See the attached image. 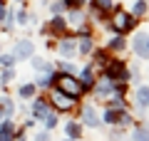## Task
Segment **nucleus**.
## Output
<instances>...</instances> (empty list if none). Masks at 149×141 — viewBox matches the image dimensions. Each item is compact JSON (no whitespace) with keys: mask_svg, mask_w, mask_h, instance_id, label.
Here are the masks:
<instances>
[{"mask_svg":"<svg viewBox=\"0 0 149 141\" xmlns=\"http://www.w3.org/2000/svg\"><path fill=\"white\" fill-rule=\"evenodd\" d=\"M60 89L67 92V97H72V99L80 97V82H74L72 77H62V79H60Z\"/></svg>","mask_w":149,"mask_h":141,"instance_id":"1","label":"nucleus"},{"mask_svg":"<svg viewBox=\"0 0 149 141\" xmlns=\"http://www.w3.org/2000/svg\"><path fill=\"white\" fill-rule=\"evenodd\" d=\"M132 42H134V52H137L142 59H147V32H144V30L137 32Z\"/></svg>","mask_w":149,"mask_h":141,"instance_id":"2","label":"nucleus"},{"mask_svg":"<svg viewBox=\"0 0 149 141\" xmlns=\"http://www.w3.org/2000/svg\"><path fill=\"white\" fill-rule=\"evenodd\" d=\"M32 55V42L30 40H20L15 45V55L13 57H20V59H25V57H30Z\"/></svg>","mask_w":149,"mask_h":141,"instance_id":"3","label":"nucleus"},{"mask_svg":"<svg viewBox=\"0 0 149 141\" xmlns=\"http://www.w3.org/2000/svg\"><path fill=\"white\" fill-rule=\"evenodd\" d=\"M82 119H85V124L92 126V129L100 124V119H97V114H95V109H92V106H85V109H82Z\"/></svg>","mask_w":149,"mask_h":141,"instance_id":"4","label":"nucleus"},{"mask_svg":"<svg viewBox=\"0 0 149 141\" xmlns=\"http://www.w3.org/2000/svg\"><path fill=\"white\" fill-rule=\"evenodd\" d=\"M114 27H117V30H129V27H134V17L122 15V12H119L117 20H114Z\"/></svg>","mask_w":149,"mask_h":141,"instance_id":"5","label":"nucleus"},{"mask_svg":"<svg viewBox=\"0 0 149 141\" xmlns=\"http://www.w3.org/2000/svg\"><path fill=\"white\" fill-rule=\"evenodd\" d=\"M52 99H55V104H57V106H62V109H67V106L74 102L72 97H67L65 92H55V94H52Z\"/></svg>","mask_w":149,"mask_h":141,"instance_id":"6","label":"nucleus"},{"mask_svg":"<svg viewBox=\"0 0 149 141\" xmlns=\"http://www.w3.org/2000/svg\"><path fill=\"white\" fill-rule=\"evenodd\" d=\"M74 50H77L74 40H62V42H60V55H62V57H70V55H74Z\"/></svg>","mask_w":149,"mask_h":141,"instance_id":"7","label":"nucleus"},{"mask_svg":"<svg viewBox=\"0 0 149 141\" xmlns=\"http://www.w3.org/2000/svg\"><path fill=\"white\" fill-rule=\"evenodd\" d=\"M147 99H149V89L142 84V87L137 89V106L139 109H147Z\"/></svg>","mask_w":149,"mask_h":141,"instance_id":"8","label":"nucleus"},{"mask_svg":"<svg viewBox=\"0 0 149 141\" xmlns=\"http://www.w3.org/2000/svg\"><path fill=\"white\" fill-rule=\"evenodd\" d=\"M13 136V124L10 121H3V129H0V141H10Z\"/></svg>","mask_w":149,"mask_h":141,"instance_id":"9","label":"nucleus"},{"mask_svg":"<svg viewBox=\"0 0 149 141\" xmlns=\"http://www.w3.org/2000/svg\"><path fill=\"white\" fill-rule=\"evenodd\" d=\"M65 131H67V136H70V139H77V136H80V124H74V121H67Z\"/></svg>","mask_w":149,"mask_h":141,"instance_id":"10","label":"nucleus"},{"mask_svg":"<svg viewBox=\"0 0 149 141\" xmlns=\"http://www.w3.org/2000/svg\"><path fill=\"white\" fill-rule=\"evenodd\" d=\"M104 121H107V124H119V111L117 109H109L104 114Z\"/></svg>","mask_w":149,"mask_h":141,"instance_id":"11","label":"nucleus"},{"mask_svg":"<svg viewBox=\"0 0 149 141\" xmlns=\"http://www.w3.org/2000/svg\"><path fill=\"white\" fill-rule=\"evenodd\" d=\"M132 139L134 141H147V129H144V126H137V129L132 131Z\"/></svg>","mask_w":149,"mask_h":141,"instance_id":"12","label":"nucleus"},{"mask_svg":"<svg viewBox=\"0 0 149 141\" xmlns=\"http://www.w3.org/2000/svg\"><path fill=\"white\" fill-rule=\"evenodd\" d=\"M95 92H97V94H109V92H112V79H107V82L97 84V87H95Z\"/></svg>","mask_w":149,"mask_h":141,"instance_id":"13","label":"nucleus"},{"mask_svg":"<svg viewBox=\"0 0 149 141\" xmlns=\"http://www.w3.org/2000/svg\"><path fill=\"white\" fill-rule=\"evenodd\" d=\"M32 67H35L37 72H50L47 62H45V59H40V57H35V59H32Z\"/></svg>","mask_w":149,"mask_h":141,"instance_id":"14","label":"nucleus"},{"mask_svg":"<svg viewBox=\"0 0 149 141\" xmlns=\"http://www.w3.org/2000/svg\"><path fill=\"white\" fill-rule=\"evenodd\" d=\"M144 10H147V3L144 0H137L134 8H132V15H144Z\"/></svg>","mask_w":149,"mask_h":141,"instance_id":"15","label":"nucleus"},{"mask_svg":"<svg viewBox=\"0 0 149 141\" xmlns=\"http://www.w3.org/2000/svg\"><path fill=\"white\" fill-rule=\"evenodd\" d=\"M0 64L5 69H10L13 64H15V57H13V55H0Z\"/></svg>","mask_w":149,"mask_h":141,"instance_id":"16","label":"nucleus"},{"mask_svg":"<svg viewBox=\"0 0 149 141\" xmlns=\"http://www.w3.org/2000/svg\"><path fill=\"white\" fill-rule=\"evenodd\" d=\"M32 111H35V116H45L47 114V106H45L42 102H35V104H32Z\"/></svg>","mask_w":149,"mask_h":141,"instance_id":"17","label":"nucleus"},{"mask_svg":"<svg viewBox=\"0 0 149 141\" xmlns=\"http://www.w3.org/2000/svg\"><path fill=\"white\" fill-rule=\"evenodd\" d=\"M32 94H35V87H32V84H25V87H20V97H22V99H30Z\"/></svg>","mask_w":149,"mask_h":141,"instance_id":"18","label":"nucleus"},{"mask_svg":"<svg viewBox=\"0 0 149 141\" xmlns=\"http://www.w3.org/2000/svg\"><path fill=\"white\" fill-rule=\"evenodd\" d=\"M45 126H47V129L57 126V116H55V114H45Z\"/></svg>","mask_w":149,"mask_h":141,"instance_id":"19","label":"nucleus"},{"mask_svg":"<svg viewBox=\"0 0 149 141\" xmlns=\"http://www.w3.org/2000/svg\"><path fill=\"white\" fill-rule=\"evenodd\" d=\"M82 84H85V87H90V84H92V69L90 67L82 72Z\"/></svg>","mask_w":149,"mask_h":141,"instance_id":"20","label":"nucleus"},{"mask_svg":"<svg viewBox=\"0 0 149 141\" xmlns=\"http://www.w3.org/2000/svg\"><path fill=\"white\" fill-rule=\"evenodd\" d=\"M90 50H92V40H90V37H85V40L80 42V52H90Z\"/></svg>","mask_w":149,"mask_h":141,"instance_id":"21","label":"nucleus"},{"mask_svg":"<svg viewBox=\"0 0 149 141\" xmlns=\"http://www.w3.org/2000/svg\"><path fill=\"white\" fill-rule=\"evenodd\" d=\"M50 82H52V77H50V74H45V77L37 79V87H50Z\"/></svg>","mask_w":149,"mask_h":141,"instance_id":"22","label":"nucleus"},{"mask_svg":"<svg viewBox=\"0 0 149 141\" xmlns=\"http://www.w3.org/2000/svg\"><path fill=\"white\" fill-rule=\"evenodd\" d=\"M124 47V40L122 37H114V40H112V50H122Z\"/></svg>","mask_w":149,"mask_h":141,"instance_id":"23","label":"nucleus"},{"mask_svg":"<svg viewBox=\"0 0 149 141\" xmlns=\"http://www.w3.org/2000/svg\"><path fill=\"white\" fill-rule=\"evenodd\" d=\"M70 22H72V25H80V22H82V15H80L77 10H74L72 15H70Z\"/></svg>","mask_w":149,"mask_h":141,"instance_id":"24","label":"nucleus"},{"mask_svg":"<svg viewBox=\"0 0 149 141\" xmlns=\"http://www.w3.org/2000/svg\"><path fill=\"white\" fill-rule=\"evenodd\" d=\"M52 27H55V30H60V27H65V20H62V17H55V20H52Z\"/></svg>","mask_w":149,"mask_h":141,"instance_id":"25","label":"nucleus"},{"mask_svg":"<svg viewBox=\"0 0 149 141\" xmlns=\"http://www.w3.org/2000/svg\"><path fill=\"white\" fill-rule=\"evenodd\" d=\"M97 5H100V8H104V10H107V8H112V0H97Z\"/></svg>","mask_w":149,"mask_h":141,"instance_id":"26","label":"nucleus"},{"mask_svg":"<svg viewBox=\"0 0 149 141\" xmlns=\"http://www.w3.org/2000/svg\"><path fill=\"white\" fill-rule=\"evenodd\" d=\"M13 79V69H5V72H3V82H10Z\"/></svg>","mask_w":149,"mask_h":141,"instance_id":"27","label":"nucleus"},{"mask_svg":"<svg viewBox=\"0 0 149 141\" xmlns=\"http://www.w3.org/2000/svg\"><path fill=\"white\" fill-rule=\"evenodd\" d=\"M65 10V3H55L52 5V12H62Z\"/></svg>","mask_w":149,"mask_h":141,"instance_id":"28","label":"nucleus"},{"mask_svg":"<svg viewBox=\"0 0 149 141\" xmlns=\"http://www.w3.org/2000/svg\"><path fill=\"white\" fill-rule=\"evenodd\" d=\"M35 141H50V134H47V131H42V134H37Z\"/></svg>","mask_w":149,"mask_h":141,"instance_id":"29","label":"nucleus"},{"mask_svg":"<svg viewBox=\"0 0 149 141\" xmlns=\"http://www.w3.org/2000/svg\"><path fill=\"white\" fill-rule=\"evenodd\" d=\"M65 5H72V8H77V5H82V0H65Z\"/></svg>","mask_w":149,"mask_h":141,"instance_id":"30","label":"nucleus"},{"mask_svg":"<svg viewBox=\"0 0 149 141\" xmlns=\"http://www.w3.org/2000/svg\"><path fill=\"white\" fill-rule=\"evenodd\" d=\"M25 20H27L25 12H17V22H20V25H25Z\"/></svg>","mask_w":149,"mask_h":141,"instance_id":"31","label":"nucleus"},{"mask_svg":"<svg viewBox=\"0 0 149 141\" xmlns=\"http://www.w3.org/2000/svg\"><path fill=\"white\" fill-rule=\"evenodd\" d=\"M5 17V8H3V0H0V20Z\"/></svg>","mask_w":149,"mask_h":141,"instance_id":"32","label":"nucleus"},{"mask_svg":"<svg viewBox=\"0 0 149 141\" xmlns=\"http://www.w3.org/2000/svg\"><path fill=\"white\" fill-rule=\"evenodd\" d=\"M0 121H3V114H0Z\"/></svg>","mask_w":149,"mask_h":141,"instance_id":"33","label":"nucleus"},{"mask_svg":"<svg viewBox=\"0 0 149 141\" xmlns=\"http://www.w3.org/2000/svg\"><path fill=\"white\" fill-rule=\"evenodd\" d=\"M67 141H72V139H67Z\"/></svg>","mask_w":149,"mask_h":141,"instance_id":"34","label":"nucleus"}]
</instances>
